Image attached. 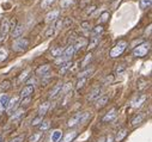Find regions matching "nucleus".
<instances>
[{"label":"nucleus","instance_id":"1","mask_svg":"<svg viewBox=\"0 0 152 142\" xmlns=\"http://www.w3.org/2000/svg\"><path fill=\"white\" fill-rule=\"evenodd\" d=\"M126 48H127V42H126V41H119V42L115 44V47L111 48V50H110V53H109V56L113 57V59L119 57V56L126 50Z\"/></svg>","mask_w":152,"mask_h":142},{"label":"nucleus","instance_id":"2","mask_svg":"<svg viewBox=\"0 0 152 142\" xmlns=\"http://www.w3.org/2000/svg\"><path fill=\"white\" fill-rule=\"evenodd\" d=\"M29 47V40L28 38H24V37H18L16 38V41L12 43V49L13 51H25Z\"/></svg>","mask_w":152,"mask_h":142},{"label":"nucleus","instance_id":"3","mask_svg":"<svg viewBox=\"0 0 152 142\" xmlns=\"http://www.w3.org/2000/svg\"><path fill=\"white\" fill-rule=\"evenodd\" d=\"M148 51H150V43L145 42V43H141L133 49V55L135 57H144Z\"/></svg>","mask_w":152,"mask_h":142},{"label":"nucleus","instance_id":"4","mask_svg":"<svg viewBox=\"0 0 152 142\" xmlns=\"http://www.w3.org/2000/svg\"><path fill=\"white\" fill-rule=\"evenodd\" d=\"M11 31V28H10V19L9 18H5L1 20L0 23V41H3L9 32Z\"/></svg>","mask_w":152,"mask_h":142},{"label":"nucleus","instance_id":"5","mask_svg":"<svg viewBox=\"0 0 152 142\" xmlns=\"http://www.w3.org/2000/svg\"><path fill=\"white\" fill-rule=\"evenodd\" d=\"M23 32H24V25L23 24H16L11 29V36L13 38H18L23 35Z\"/></svg>","mask_w":152,"mask_h":142},{"label":"nucleus","instance_id":"6","mask_svg":"<svg viewBox=\"0 0 152 142\" xmlns=\"http://www.w3.org/2000/svg\"><path fill=\"white\" fill-rule=\"evenodd\" d=\"M146 99H147L146 94H138V97L132 101V108H134V109L140 108V106L146 101Z\"/></svg>","mask_w":152,"mask_h":142},{"label":"nucleus","instance_id":"7","mask_svg":"<svg viewBox=\"0 0 152 142\" xmlns=\"http://www.w3.org/2000/svg\"><path fill=\"white\" fill-rule=\"evenodd\" d=\"M80 117H82V112H78V114L73 115V116L67 121V125H68L69 128H73V127H75V125L80 124Z\"/></svg>","mask_w":152,"mask_h":142},{"label":"nucleus","instance_id":"8","mask_svg":"<svg viewBox=\"0 0 152 142\" xmlns=\"http://www.w3.org/2000/svg\"><path fill=\"white\" fill-rule=\"evenodd\" d=\"M49 70H50V66L49 64H43V66H40L39 68H37L35 70V73L39 77H46V75H48Z\"/></svg>","mask_w":152,"mask_h":142},{"label":"nucleus","instance_id":"9","mask_svg":"<svg viewBox=\"0 0 152 142\" xmlns=\"http://www.w3.org/2000/svg\"><path fill=\"white\" fill-rule=\"evenodd\" d=\"M101 94H102V88H101V87H95V88L90 92V94L88 96V100H89V101L96 100V99H98V98L101 97Z\"/></svg>","mask_w":152,"mask_h":142},{"label":"nucleus","instance_id":"10","mask_svg":"<svg viewBox=\"0 0 152 142\" xmlns=\"http://www.w3.org/2000/svg\"><path fill=\"white\" fill-rule=\"evenodd\" d=\"M61 87H62V84L61 83H59V84H56L54 87H53V90L49 92V99H54V98H56L60 93H61Z\"/></svg>","mask_w":152,"mask_h":142},{"label":"nucleus","instance_id":"11","mask_svg":"<svg viewBox=\"0 0 152 142\" xmlns=\"http://www.w3.org/2000/svg\"><path fill=\"white\" fill-rule=\"evenodd\" d=\"M32 93H34V86L32 85H26L20 91V98L23 99V98H26V97H31Z\"/></svg>","mask_w":152,"mask_h":142},{"label":"nucleus","instance_id":"12","mask_svg":"<svg viewBox=\"0 0 152 142\" xmlns=\"http://www.w3.org/2000/svg\"><path fill=\"white\" fill-rule=\"evenodd\" d=\"M116 116H118V111H116V109H111L109 112H107V115L103 117V122H111V121H114L116 118Z\"/></svg>","mask_w":152,"mask_h":142},{"label":"nucleus","instance_id":"13","mask_svg":"<svg viewBox=\"0 0 152 142\" xmlns=\"http://www.w3.org/2000/svg\"><path fill=\"white\" fill-rule=\"evenodd\" d=\"M59 14H60V11H58V10L49 12V13L46 16V22H47V23H53V22H55V20L59 18Z\"/></svg>","mask_w":152,"mask_h":142},{"label":"nucleus","instance_id":"14","mask_svg":"<svg viewBox=\"0 0 152 142\" xmlns=\"http://www.w3.org/2000/svg\"><path fill=\"white\" fill-rule=\"evenodd\" d=\"M18 101H19V98L18 97H13V98H11L10 100H9V104H7V106H6V110L10 112V111H12L16 106H17V104H18Z\"/></svg>","mask_w":152,"mask_h":142},{"label":"nucleus","instance_id":"15","mask_svg":"<svg viewBox=\"0 0 152 142\" xmlns=\"http://www.w3.org/2000/svg\"><path fill=\"white\" fill-rule=\"evenodd\" d=\"M75 136H77V131H75V130H72V131L67 133V134L64 136V138L60 140L59 142H71V141H73V140L75 138Z\"/></svg>","mask_w":152,"mask_h":142},{"label":"nucleus","instance_id":"16","mask_svg":"<svg viewBox=\"0 0 152 142\" xmlns=\"http://www.w3.org/2000/svg\"><path fill=\"white\" fill-rule=\"evenodd\" d=\"M49 106H50V103L49 101H45L40 105V108H39V115L40 116H45L49 109Z\"/></svg>","mask_w":152,"mask_h":142},{"label":"nucleus","instance_id":"17","mask_svg":"<svg viewBox=\"0 0 152 142\" xmlns=\"http://www.w3.org/2000/svg\"><path fill=\"white\" fill-rule=\"evenodd\" d=\"M94 72H95V69H94V68H88V69L83 70V72H80V73L78 74V78H79V79H80V78H85V79H88L89 77H91V75L94 74Z\"/></svg>","mask_w":152,"mask_h":142},{"label":"nucleus","instance_id":"18","mask_svg":"<svg viewBox=\"0 0 152 142\" xmlns=\"http://www.w3.org/2000/svg\"><path fill=\"white\" fill-rule=\"evenodd\" d=\"M127 129H121L120 131H118V134H116V136L114 137V141L115 142H120V141H122L124 138H125V136L127 135Z\"/></svg>","mask_w":152,"mask_h":142},{"label":"nucleus","instance_id":"19","mask_svg":"<svg viewBox=\"0 0 152 142\" xmlns=\"http://www.w3.org/2000/svg\"><path fill=\"white\" fill-rule=\"evenodd\" d=\"M71 66H72V62L71 61H66V62H64V63H61V68H60V74H65V73H67V70H69L71 69Z\"/></svg>","mask_w":152,"mask_h":142},{"label":"nucleus","instance_id":"20","mask_svg":"<svg viewBox=\"0 0 152 142\" xmlns=\"http://www.w3.org/2000/svg\"><path fill=\"white\" fill-rule=\"evenodd\" d=\"M108 100H109V97H108V96H101V97L97 99L96 106H97V108H103V106L108 103Z\"/></svg>","mask_w":152,"mask_h":142},{"label":"nucleus","instance_id":"21","mask_svg":"<svg viewBox=\"0 0 152 142\" xmlns=\"http://www.w3.org/2000/svg\"><path fill=\"white\" fill-rule=\"evenodd\" d=\"M144 118H145V115H144V114H138V115L132 120V125H133V127H137L138 124H140V123L144 121Z\"/></svg>","mask_w":152,"mask_h":142},{"label":"nucleus","instance_id":"22","mask_svg":"<svg viewBox=\"0 0 152 142\" xmlns=\"http://www.w3.org/2000/svg\"><path fill=\"white\" fill-rule=\"evenodd\" d=\"M61 136H62V131H60V130H55L54 133H52L50 142H59V141L61 140Z\"/></svg>","mask_w":152,"mask_h":142},{"label":"nucleus","instance_id":"23","mask_svg":"<svg viewBox=\"0 0 152 142\" xmlns=\"http://www.w3.org/2000/svg\"><path fill=\"white\" fill-rule=\"evenodd\" d=\"M64 49H65V48H62V47H56V48L52 49V51H50V55H52L53 57L58 59L59 56H61V54H62Z\"/></svg>","mask_w":152,"mask_h":142},{"label":"nucleus","instance_id":"24","mask_svg":"<svg viewBox=\"0 0 152 142\" xmlns=\"http://www.w3.org/2000/svg\"><path fill=\"white\" fill-rule=\"evenodd\" d=\"M75 3V0H60V7L61 9H68Z\"/></svg>","mask_w":152,"mask_h":142},{"label":"nucleus","instance_id":"25","mask_svg":"<svg viewBox=\"0 0 152 142\" xmlns=\"http://www.w3.org/2000/svg\"><path fill=\"white\" fill-rule=\"evenodd\" d=\"M103 32V26L102 25H96L95 28H92V36L95 37H99V35H102Z\"/></svg>","mask_w":152,"mask_h":142},{"label":"nucleus","instance_id":"26","mask_svg":"<svg viewBox=\"0 0 152 142\" xmlns=\"http://www.w3.org/2000/svg\"><path fill=\"white\" fill-rule=\"evenodd\" d=\"M99 43V37H92L91 40H90V42H89V46H88V49L89 50H91V49H94V48H96L97 47V44Z\"/></svg>","mask_w":152,"mask_h":142},{"label":"nucleus","instance_id":"27","mask_svg":"<svg viewBox=\"0 0 152 142\" xmlns=\"http://www.w3.org/2000/svg\"><path fill=\"white\" fill-rule=\"evenodd\" d=\"M10 87H11V81H10V80H4V81H1V84H0V93L7 91Z\"/></svg>","mask_w":152,"mask_h":142},{"label":"nucleus","instance_id":"28","mask_svg":"<svg viewBox=\"0 0 152 142\" xmlns=\"http://www.w3.org/2000/svg\"><path fill=\"white\" fill-rule=\"evenodd\" d=\"M9 100H10V97L6 96V94H3L1 97H0V105H1V108L6 109V106L9 104Z\"/></svg>","mask_w":152,"mask_h":142},{"label":"nucleus","instance_id":"29","mask_svg":"<svg viewBox=\"0 0 152 142\" xmlns=\"http://www.w3.org/2000/svg\"><path fill=\"white\" fill-rule=\"evenodd\" d=\"M86 44V40H84V38H80V40H78L77 41V43L75 44H73V47H74V50H79V49H82L84 46Z\"/></svg>","mask_w":152,"mask_h":142},{"label":"nucleus","instance_id":"30","mask_svg":"<svg viewBox=\"0 0 152 142\" xmlns=\"http://www.w3.org/2000/svg\"><path fill=\"white\" fill-rule=\"evenodd\" d=\"M42 137V133H35V134H32L30 137H29V142H39L40 141V138Z\"/></svg>","mask_w":152,"mask_h":142},{"label":"nucleus","instance_id":"31","mask_svg":"<svg viewBox=\"0 0 152 142\" xmlns=\"http://www.w3.org/2000/svg\"><path fill=\"white\" fill-rule=\"evenodd\" d=\"M151 3L152 0H140V9L141 10H146V9H150L151 7Z\"/></svg>","mask_w":152,"mask_h":142},{"label":"nucleus","instance_id":"32","mask_svg":"<svg viewBox=\"0 0 152 142\" xmlns=\"http://www.w3.org/2000/svg\"><path fill=\"white\" fill-rule=\"evenodd\" d=\"M24 112H25V111H24L23 109H19V110H17V111H16V112H15V114L12 115V117H11V120H12V121H16V120H18V118H20V117H22V116L24 115Z\"/></svg>","mask_w":152,"mask_h":142},{"label":"nucleus","instance_id":"33","mask_svg":"<svg viewBox=\"0 0 152 142\" xmlns=\"http://www.w3.org/2000/svg\"><path fill=\"white\" fill-rule=\"evenodd\" d=\"M49 127H50V122L49 121H42V123L40 124V130L41 131H46V130L49 129Z\"/></svg>","mask_w":152,"mask_h":142},{"label":"nucleus","instance_id":"34","mask_svg":"<svg viewBox=\"0 0 152 142\" xmlns=\"http://www.w3.org/2000/svg\"><path fill=\"white\" fill-rule=\"evenodd\" d=\"M42 121H43V116H40V115H39V116H36V117L31 121V124H32L34 127H35V125H39V124L42 123Z\"/></svg>","mask_w":152,"mask_h":142},{"label":"nucleus","instance_id":"35","mask_svg":"<svg viewBox=\"0 0 152 142\" xmlns=\"http://www.w3.org/2000/svg\"><path fill=\"white\" fill-rule=\"evenodd\" d=\"M90 112L85 111V112H82V117H80V124H84L89 118H90Z\"/></svg>","mask_w":152,"mask_h":142},{"label":"nucleus","instance_id":"36","mask_svg":"<svg viewBox=\"0 0 152 142\" xmlns=\"http://www.w3.org/2000/svg\"><path fill=\"white\" fill-rule=\"evenodd\" d=\"M146 87H147V81H145L144 79H139L138 80V88L141 91V90H144Z\"/></svg>","mask_w":152,"mask_h":142},{"label":"nucleus","instance_id":"37","mask_svg":"<svg viewBox=\"0 0 152 142\" xmlns=\"http://www.w3.org/2000/svg\"><path fill=\"white\" fill-rule=\"evenodd\" d=\"M29 74H30V69H25L24 72L20 74V77H19V81H24L25 79H28L29 78Z\"/></svg>","mask_w":152,"mask_h":142},{"label":"nucleus","instance_id":"38","mask_svg":"<svg viewBox=\"0 0 152 142\" xmlns=\"http://www.w3.org/2000/svg\"><path fill=\"white\" fill-rule=\"evenodd\" d=\"M91 60H92V54L86 55V56H85V59H84V61H83V63H82V67H86V66L91 62Z\"/></svg>","mask_w":152,"mask_h":142},{"label":"nucleus","instance_id":"39","mask_svg":"<svg viewBox=\"0 0 152 142\" xmlns=\"http://www.w3.org/2000/svg\"><path fill=\"white\" fill-rule=\"evenodd\" d=\"M7 59V51L4 48H0V61H5Z\"/></svg>","mask_w":152,"mask_h":142},{"label":"nucleus","instance_id":"40","mask_svg":"<svg viewBox=\"0 0 152 142\" xmlns=\"http://www.w3.org/2000/svg\"><path fill=\"white\" fill-rule=\"evenodd\" d=\"M109 18V12H103L99 17V23H105Z\"/></svg>","mask_w":152,"mask_h":142},{"label":"nucleus","instance_id":"41","mask_svg":"<svg viewBox=\"0 0 152 142\" xmlns=\"http://www.w3.org/2000/svg\"><path fill=\"white\" fill-rule=\"evenodd\" d=\"M88 81V79H85V78H80L79 80H78V83H77V90H80L83 86H84V84Z\"/></svg>","mask_w":152,"mask_h":142},{"label":"nucleus","instance_id":"42","mask_svg":"<svg viewBox=\"0 0 152 142\" xmlns=\"http://www.w3.org/2000/svg\"><path fill=\"white\" fill-rule=\"evenodd\" d=\"M54 32H55V28H54V25H52V26L46 31V37H50V36H53Z\"/></svg>","mask_w":152,"mask_h":142},{"label":"nucleus","instance_id":"43","mask_svg":"<svg viewBox=\"0 0 152 142\" xmlns=\"http://www.w3.org/2000/svg\"><path fill=\"white\" fill-rule=\"evenodd\" d=\"M71 87H72V84H71V83H67V84L62 85V87H61V92H62V93L68 92V91L71 90Z\"/></svg>","mask_w":152,"mask_h":142},{"label":"nucleus","instance_id":"44","mask_svg":"<svg viewBox=\"0 0 152 142\" xmlns=\"http://www.w3.org/2000/svg\"><path fill=\"white\" fill-rule=\"evenodd\" d=\"M55 1V0H43V3L41 4V6L45 9V7H47V6H49V5H52L53 3Z\"/></svg>","mask_w":152,"mask_h":142},{"label":"nucleus","instance_id":"45","mask_svg":"<svg viewBox=\"0 0 152 142\" xmlns=\"http://www.w3.org/2000/svg\"><path fill=\"white\" fill-rule=\"evenodd\" d=\"M24 141V136H18V137H15L13 140H11L10 142H23Z\"/></svg>","mask_w":152,"mask_h":142},{"label":"nucleus","instance_id":"46","mask_svg":"<svg viewBox=\"0 0 152 142\" xmlns=\"http://www.w3.org/2000/svg\"><path fill=\"white\" fill-rule=\"evenodd\" d=\"M95 11H96V6H91V7H89V10H88L86 13H88V14H92Z\"/></svg>","mask_w":152,"mask_h":142},{"label":"nucleus","instance_id":"47","mask_svg":"<svg viewBox=\"0 0 152 142\" xmlns=\"http://www.w3.org/2000/svg\"><path fill=\"white\" fill-rule=\"evenodd\" d=\"M82 28H83V29H90V23L83 22V23H82Z\"/></svg>","mask_w":152,"mask_h":142},{"label":"nucleus","instance_id":"48","mask_svg":"<svg viewBox=\"0 0 152 142\" xmlns=\"http://www.w3.org/2000/svg\"><path fill=\"white\" fill-rule=\"evenodd\" d=\"M107 142H114V136L113 135H109L107 137Z\"/></svg>","mask_w":152,"mask_h":142},{"label":"nucleus","instance_id":"49","mask_svg":"<svg viewBox=\"0 0 152 142\" xmlns=\"http://www.w3.org/2000/svg\"><path fill=\"white\" fill-rule=\"evenodd\" d=\"M0 142H1V136H0Z\"/></svg>","mask_w":152,"mask_h":142}]
</instances>
